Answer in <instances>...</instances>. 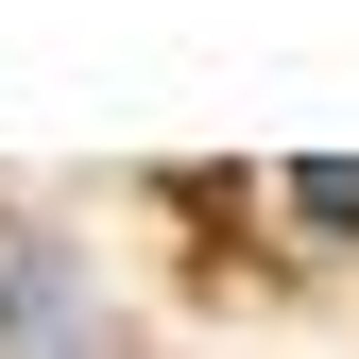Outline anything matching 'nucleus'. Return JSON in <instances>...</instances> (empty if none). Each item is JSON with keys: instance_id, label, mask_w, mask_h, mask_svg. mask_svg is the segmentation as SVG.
<instances>
[{"instance_id": "nucleus-1", "label": "nucleus", "mask_w": 359, "mask_h": 359, "mask_svg": "<svg viewBox=\"0 0 359 359\" xmlns=\"http://www.w3.org/2000/svg\"><path fill=\"white\" fill-rule=\"evenodd\" d=\"M291 205H308V222H359V154H308V171H291Z\"/></svg>"}]
</instances>
